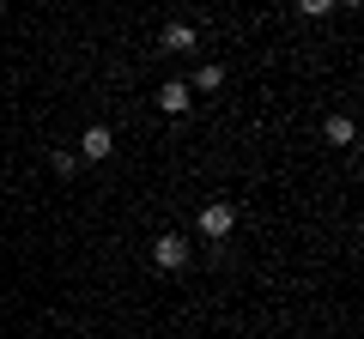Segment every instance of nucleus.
Wrapping results in <instances>:
<instances>
[{"instance_id": "1", "label": "nucleus", "mask_w": 364, "mask_h": 339, "mask_svg": "<svg viewBox=\"0 0 364 339\" xmlns=\"http://www.w3.org/2000/svg\"><path fill=\"white\" fill-rule=\"evenodd\" d=\"M231 230H237V206H231V200H213V206H200V236L225 243Z\"/></svg>"}, {"instance_id": "2", "label": "nucleus", "mask_w": 364, "mask_h": 339, "mask_svg": "<svg viewBox=\"0 0 364 339\" xmlns=\"http://www.w3.org/2000/svg\"><path fill=\"white\" fill-rule=\"evenodd\" d=\"M109 152H116V133H109V128H85V140H79V157H85V164H104Z\"/></svg>"}, {"instance_id": "3", "label": "nucleus", "mask_w": 364, "mask_h": 339, "mask_svg": "<svg viewBox=\"0 0 364 339\" xmlns=\"http://www.w3.org/2000/svg\"><path fill=\"white\" fill-rule=\"evenodd\" d=\"M152 261L164 267V273H176V267L188 261V243H182V236H158V243H152Z\"/></svg>"}, {"instance_id": "4", "label": "nucleus", "mask_w": 364, "mask_h": 339, "mask_svg": "<svg viewBox=\"0 0 364 339\" xmlns=\"http://www.w3.org/2000/svg\"><path fill=\"white\" fill-rule=\"evenodd\" d=\"M188 85H182V79H164V85H158V109H164V116H182V109H188Z\"/></svg>"}, {"instance_id": "5", "label": "nucleus", "mask_w": 364, "mask_h": 339, "mask_svg": "<svg viewBox=\"0 0 364 339\" xmlns=\"http://www.w3.org/2000/svg\"><path fill=\"white\" fill-rule=\"evenodd\" d=\"M164 49H170V55L195 49V30H188V25H164Z\"/></svg>"}, {"instance_id": "6", "label": "nucleus", "mask_w": 364, "mask_h": 339, "mask_svg": "<svg viewBox=\"0 0 364 339\" xmlns=\"http://www.w3.org/2000/svg\"><path fill=\"white\" fill-rule=\"evenodd\" d=\"M322 133H328V145H352V133H358V128H352L346 116H328V128H322Z\"/></svg>"}, {"instance_id": "7", "label": "nucleus", "mask_w": 364, "mask_h": 339, "mask_svg": "<svg viewBox=\"0 0 364 339\" xmlns=\"http://www.w3.org/2000/svg\"><path fill=\"white\" fill-rule=\"evenodd\" d=\"M219 85H225V67H200V73H195V85H188V91H219Z\"/></svg>"}, {"instance_id": "8", "label": "nucleus", "mask_w": 364, "mask_h": 339, "mask_svg": "<svg viewBox=\"0 0 364 339\" xmlns=\"http://www.w3.org/2000/svg\"><path fill=\"white\" fill-rule=\"evenodd\" d=\"M298 13L304 18H328V13H334V0H298Z\"/></svg>"}, {"instance_id": "9", "label": "nucleus", "mask_w": 364, "mask_h": 339, "mask_svg": "<svg viewBox=\"0 0 364 339\" xmlns=\"http://www.w3.org/2000/svg\"><path fill=\"white\" fill-rule=\"evenodd\" d=\"M334 6H358V0H334Z\"/></svg>"}]
</instances>
